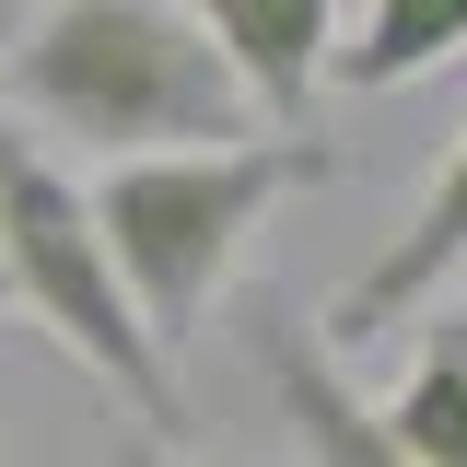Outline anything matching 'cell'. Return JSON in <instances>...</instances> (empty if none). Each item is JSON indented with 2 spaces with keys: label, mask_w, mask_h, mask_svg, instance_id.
<instances>
[{
  "label": "cell",
  "mask_w": 467,
  "mask_h": 467,
  "mask_svg": "<svg viewBox=\"0 0 467 467\" xmlns=\"http://www.w3.org/2000/svg\"><path fill=\"white\" fill-rule=\"evenodd\" d=\"M0 117L70 152H211L269 129L234 58L187 24V0H24L0 47Z\"/></svg>",
  "instance_id": "1"
},
{
  "label": "cell",
  "mask_w": 467,
  "mask_h": 467,
  "mask_svg": "<svg viewBox=\"0 0 467 467\" xmlns=\"http://www.w3.org/2000/svg\"><path fill=\"white\" fill-rule=\"evenodd\" d=\"M339 152L304 140V129H245V140H211V152H129V164L94 175V223H106V257L140 327L164 350H187L211 327V304L234 292L245 245L269 234L281 199L327 187Z\"/></svg>",
  "instance_id": "2"
},
{
  "label": "cell",
  "mask_w": 467,
  "mask_h": 467,
  "mask_svg": "<svg viewBox=\"0 0 467 467\" xmlns=\"http://www.w3.org/2000/svg\"><path fill=\"white\" fill-rule=\"evenodd\" d=\"M0 281H12V316H36L106 398H129L152 432H175V350L140 327V304L106 257V223H94V187L58 164L36 129L0 117Z\"/></svg>",
  "instance_id": "3"
},
{
  "label": "cell",
  "mask_w": 467,
  "mask_h": 467,
  "mask_svg": "<svg viewBox=\"0 0 467 467\" xmlns=\"http://www.w3.org/2000/svg\"><path fill=\"white\" fill-rule=\"evenodd\" d=\"M444 281H467V129L444 140V164H432V187H420V211H409V223L386 234V245H374L339 292H327L316 339L350 362V350H374L386 327H409Z\"/></svg>",
  "instance_id": "4"
},
{
  "label": "cell",
  "mask_w": 467,
  "mask_h": 467,
  "mask_svg": "<svg viewBox=\"0 0 467 467\" xmlns=\"http://www.w3.org/2000/svg\"><path fill=\"white\" fill-rule=\"evenodd\" d=\"M257 374H269V398H281V420H292V467H420L374 420V398L339 374V350L316 339L304 316H269L257 327Z\"/></svg>",
  "instance_id": "5"
},
{
  "label": "cell",
  "mask_w": 467,
  "mask_h": 467,
  "mask_svg": "<svg viewBox=\"0 0 467 467\" xmlns=\"http://www.w3.org/2000/svg\"><path fill=\"white\" fill-rule=\"evenodd\" d=\"M187 24L234 58V82L257 94L269 129H304L327 94V47H339V0H187Z\"/></svg>",
  "instance_id": "6"
},
{
  "label": "cell",
  "mask_w": 467,
  "mask_h": 467,
  "mask_svg": "<svg viewBox=\"0 0 467 467\" xmlns=\"http://www.w3.org/2000/svg\"><path fill=\"white\" fill-rule=\"evenodd\" d=\"M467 47V0H362L350 47H327V82L339 94H398L420 70H444Z\"/></svg>",
  "instance_id": "7"
},
{
  "label": "cell",
  "mask_w": 467,
  "mask_h": 467,
  "mask_svg": "<svg viewBox=\"0 0 467 467\" xmlns=\"http://www.w3.org/2000/svg\"><path fill=\"white\" fill-rule=\"evenodd\" d=\"M409 339H420V350H444V362H456V386H467V292H432V304L409 316Z\"/></svg>",
  "instance_id": "8"
},
{
  "label": "cell",
  "mask_w": 467,
  "mask_h": 467,
  "mask_svg": "<svg viewBox=\"0 0 467 467\" xmlns=\"http://www.w3.org/2000/svg\"><path fill=\"white\" fill-rule=\"evenodd\" d=\"M117 467H187V456H152V444H117Z\"/></svg>",
  "instance_id": "9"
},
{
  "label": "cell",
  "mask_w": 467,
  "mask_h": 467,
  "mask_svg": "<svg viewBox=\"0 0 467 467\" xmlns=\"http://www.w3.org/2000/svg\"><path fill=\"white\" fill-rule=\"evenodd\" d=\"M12 24H24V0H0V47H12Z\"/></svg>",
  "instance_id": "10"
},
{
  "label": "cell",
  "mask_w": 467,
  "mask_h": 467,
  "mask_svg": "<svg viewBox=\"0 0 467 467\" xmlns=\"http://www.w3.org/2000/svg\"><path fill=\"white\" fill-rule=\"evenodd\" d=\"M0 316H12V281H0Z\"/></svg>",
  "instance_id": "11"
}]
</instances>
